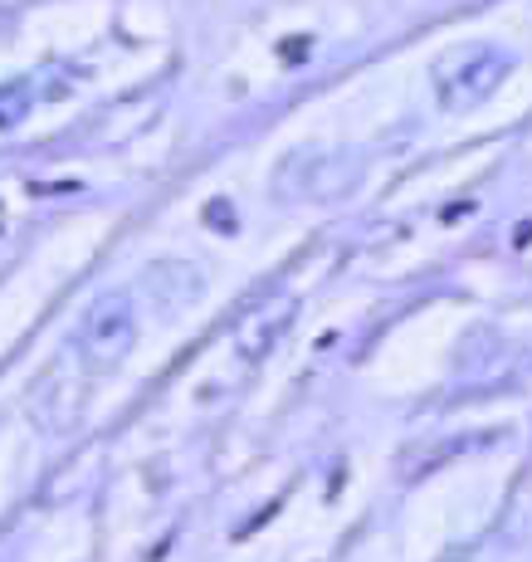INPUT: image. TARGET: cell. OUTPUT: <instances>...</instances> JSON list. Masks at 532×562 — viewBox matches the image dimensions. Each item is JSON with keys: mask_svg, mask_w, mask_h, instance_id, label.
<instances>
[{"mask_svg": "<svg viewBox=\"0 0 532 562\" xmlns=\"http://www.w3.org/2000/svg\"><path fill=\"white\" fill-rule=\"evenodd\" d=\"M133 338H137V313L123 294H113L107 304H98L89 313V323H83L79 338H73V352L83 358V372L93 376L123 358V352L133 348Z\"/></svg>", "mask_w": 532, "mask_h": 562, "instance_id": "cell-3", "label": "cell"}, {"mask_svg": "<svg viewBox=\"0 0 532 562\" xmlns=\"http://www.w3.org/2000/svg\"><path fill=\"white\" fill-rule=\"evenodd\" d=\"M352 171H356V157L342 153V147H328V143H308L298 153H288L274 171V196L279 201H328V196H342L352 187Z\"/></svg>", "mask_w": 532, "mask_h": 562, "instance_id": "cell-1", "label": "cell"}, {"mask_svg": "<svg viewBox=\"0 0 532 562\" xmlns=\"http://www.w3.org/2000/svg\"><path fill=\"white\" fill-rule=\"evenodd\" d=\"M508 79V54L494 45H464L435 69V99L450 113H469L484 99H494L498 83Z\"/></svg>", "mask_w": 532, "mask_h": 562, "instance_id": "cell-2", "label": "cell"}]
</instances>
